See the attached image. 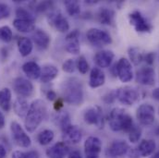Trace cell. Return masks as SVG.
Returning <instances> with one entry per match:
<instances>
[{
	"label": "cell",
	"mask_w": 159,
	"mask_h": 158,
	"mask_svg": "<svg viewBox=\"0 0 159 158\" xmlns=\"http://www.w3.org/2000/svg\"><path fill=\"white\" fill-rule=\"evenodd\" d=\"M62 99L69 105L80 106L84 99L83 84L78 78L71 77L65 79L61 86Z\"/></svg>",
	"instance_id": "6da1fadb"
},
{
	"label": "cell",
	"mask_w": 159,
	"mask_h": 158,
	"mask_svg": "<svg viewBox=\"0 0 159 158\" xmlns=\"http://www.w3.org/2000/svg\"><path fill=\"white\" fill-rule=\"evenodd\" d=\"M46 115V105L41 100L36 99L30 105L29 111L25 117V129L29 132H34L43 122Z\"/></svg>",
	"instance_id": "7a4b0ae2"
},
{
	"label": "cell",
	"mask_w": 159,
	"mask_h": 158,
	"mask_svg": "<svg viewBox=\"0 0 159 158\" xmlns=\"http://www.w3.org/2000/svg\"><path fill=\"white\" fill-rule=\"evenodd\" d=\"M108 124L113 131L129 132L134 126L132 117L123 108L116 107L111 110L108 116Z\"/></svg>",
	"instance_id": "3957f363"
},
{
	"label": "cell",
	"mask_w": 159,
	"mask_h": 158,
	"mask_svg": "<svg viewBox=\"0 0 159 158\" xmlns=\"http://www.w3.org/2000/svg\"><path fill=\"white\" fill-rule=\"evenodd\" d=\"M129 21L137 33L149 34L154 29L152 23L138 10L129 14Z\"/></svg>",
	"instance_id": "277c9868"
},
{
	"label": "cell",
	"mask_w": 159,
	"mask_h": 158,
	"mask_svg": "<svg viewBox=\"0 0 159 158\" xmlns=\"http://www.w3.org/2000/svg\"><path fill=\"white\" fill-rule=\"evenodd\" d=\"M115 92L117 100L125 106H133L140 99L139 90L131 86L120 87Z\"/></svg>",
	"instance_id": "5b68a950"
},
{
	"label": "cell",
	"mask_w": 159,
	"mask_h": 158,
	"mask_svg": "<svg viewBox=\"0 0 159 158\" xmlns=\"http://www.w3.org/2000/svg\"><path fill=\"white\" fill-rule=\"evenodd\" d=\"M86 37L91 44L96 47H103L112 43V37L107 32L97 28L89 29L86 33Z\"/></svg>",
	"instance_id": "8992f818"
},
{
	"label": "cell",
	"mask_w": 159,
	"mask_h": 158,
	"mask_svg": "<svg viewBox=\"0 0 159 158\" xmlns=\"http://www.w3.org/2000/svg\"><path fill=\"white\" fill-rule=\"evenodd\" d=\"M10 130L12 139L18 146L22 148H29L31 146L32 140L20 123L17 121H12L10 124Z\"/></svg>",
	"instance_id": "52a82bcc"
},
{
	"label": "cell",
	"mask_w": 159,
	"mask_h": 158,
	"mask_svg": "<svg viewBox=\"0 0 159 158\" xmlns=\"http://www.w3.org/2000/svg\"><path fill=\"white\" fill-rule=\"evenodd\" d=\"M114 66L116 70V77H118L121 82L127 83L133 79L132 65L129 59L126 57H121Z\"/></svg>",
	"instance_id": "ba28073f"
},
{
	"label": "cell",
	"mask_w": 159,
	"mask_h": 158,
	"mask_svg": "<svg viewBox=\"0 0 159 158\" xmlns=\"http://www.w3.org/2000/svg\"><path fill=\"white\" fill-rule=\"evenodd\" d=\"M83 119L85 123L88 125H93L99 129L104 128L105 119L103 109L99 106H91L88 109H86L83 114Z\"/></svg>",
	"instance_id": "9c48e42d"
},
{
	"label": "cell",
	"mask_w": 159,
	"mask_h": 158,
	"mask_svg": "<svg viewBox=\"0 0 159 158\" xmlns=\"http://www.w3.org/2000/svg\"><path fill=\"white\" fill-rule=\"evenodd\" d=\"M13 90L20 96L23 98H29L33 96L34 93V84L23 77H18L13 80Z\"/></svg>",
	"instance_id": "30bf717a"
},
{
	"label": "cell",
	"mask_w": 159,
	"mask_h": 158,
	"mask_svg": "<svg viewBox=\"0 0 159 158\" xmlns=\"http://www.w3.org/2000/svg\"><path fill=\"white\" fill-rule=\"evenodd\" d=\"M136 118L143 126H150L155 122V107L150 104H143L136 110Z\"/></svg>",
	"instance_id": "8fae6325"
},
{
	"label": "cell",
	"mask_w": 159,
	"mask_h": 158,
	"mask_svg": "<svg viewBox=\"0 0 159 158\" xmlns=\"http://www.w3.org/2000/svg\"><path fill=\"white\" fill-rule=\"evenodd\" d=\"M135 79L141 85L153 86L156 83V71L150 66L142 67L136 71Z\"/></svg>",
	"instance_id": "7c38bea8"
},
{
	"label": "cell",
	"mask_w": 159,
	"mask_h": 158,
	"mask_svg": "<svg viewBox=\"0 0 159 158\" xmlns=\"http://www.w3.org/2000/svg\"><path fill=\"white\" fill-rule=\"evenodd\" d=\"M102 151V142L99 138L91 136L84 142V153L87 158H98Z\"/></svg>",
	"instance_id": "4fadbf2b"
},
{
	"label": "cell",
	"mask_w": 159,
	"mask_h": 158,
	"mask_svg": "<svg viewBox=\"0 0 159 158\" xmlns=\"http://www.w3.org/2000/svg\"><path fill=\"white\" fill-rule=\"evenodd\" d=\"M129 150V146L127 142L123 140H117L110 143V145L107 149V156L110 158L122 157L123 156L128 154Z\"/></svg>",
	"instance_id": "5bb4252c"
},
{
	"label": "cell",
	"mask_w": 159,
	"mask_h": 158,
	"mask_svg": "<svg viewBox=\"0 0 159 158\" xmlns=\"http://www.w3.org/2000/svg\"><path fill=\"white\" fill-rule=\"evenodd\" d=\"M48 22L59 33H67L70 30L68 20L59 11L50 13L48 16Z\"/></svg>",
	"instance_id": "9a60e30c"
},
{
	"label": "cell",
	"mask_w": 159,
	"mask_h": 158,
	"mask_svg": "<svg viewBox=\"0 0 159 158\" xmlns=\"http://www.w3.org/2000/svg\"><path fill=\"white\" fill-rule=\"evenodd\" d=\"M80 33L79 30H73L69 33L66 36V51L72 55H78L80 51Z\"/></svg>",
	"instance_id": "2e32d148"
},
{
	"label": "cell",
	"mask_w": 159,
	"mask_h": 158,
	"mask_svg": "<svg viewBox=\"0 0 159 158\" xmlns=\"http://www.w3.org/2000/svg\"><path fill=\"white\" fill-rule=\"evenodd\" d=\"M63 132V141L64 142L70 143V144H77L79 143L82 138L81 130L78 126L76 125H70L65 129L62 130Z\"/></svg>",
	"instance_id": "e0dca14e"
},
{
	"label": "cell",
	"mask_w": 159,
	"mask_h": 158,
	"mask_svg": "<svg viewBox=\"0 0 159 158\" xmlns=\"http://www.w3.org/2000/svg\"><path fill=\"white\" fill-rule=\"evenodd\" d=\"M115 57V54L111 50H101L94 56V62L99 69L109 68Z\"/></svg>",
	"instance_id": "ac0fdd59"
},
{
	"label": "cell",
	"mask_w": 159,
	"mask_h": 158,
	"mask_svg": "<svg viewBox=\"0 0 159 158\" xmlns=\"http://www.w3.org/2000/svg\"><path fill=\"white\" fill-rule=\"evenodd\" d=\"M32 38H33L32 40L33 43H34L36 47L42 51L46 50L51 43L50 35L42 29H35L34 32L33 33Z\"/></svg>",
	"instance_id": "d6986e66"
},
{
	"label": "cell",
	"mask_w": 159,
	"mask_h": 158,
	"mask_svg": "<svg viewBox=\"0 0 159 158\" xmlns=\"http://www.w3.org/2000/svg\"><path fill=\"white\" fill-rule=\"evenodd\" d=\"M69 149L64 142H57L46 150V156L48 158H65L69 155Z\"/></svg>",
	"instance_id": "ffe728a7"
},
{
	"label": "cell",
	"mask_w": 159,
	"mask_h": 158,
	"mask_svg": "<svg viewBox=\"0 0 159 158\" xmlns=\"http://www.w3.org/2000/svg\"><path fill=\"white\" fill-rule=\"evenodd\" d=\"M106 82V75L104 71L98 67L93 68L90 72L89 77V86L93 89L99 88L103 86Z\"/></svg>",
	"instance_id": "44dd1931"
},
{
	"label": "cell",
	"mask_w": 159,
	"mask_h": 158,
	"mask_svg": "<svg viewBox=\"0 0 159 158\" xmlns=\"http://www.w3.org/2000/svg\"><path fill=\"white\" fill-rule=\"evenodd\" d=\"M116 13L108 7H101L97 12V20L103 25L114 26Z\"/></svg>",
	"instance_id": "7402d4cb"
},
{
	"label": "cell",
	"mask_w": 159,
	"mask_h": 158,
	"mask_svg": "<svg viewBox=\"0 0 159 158\" xmlns=\"http://www.w3.org/2000/svg\"><path fill=\"white\" fill-rule=\"evenodd\" d=\"M157 149V143L152 139L142 140L137 147V150L141 157H148L154 154Z\"/></svg>",
	"instance_id": "603a6c76"
},
{
	"label": "cell",
	"mask_w": 159,
	"mask_h": 158,
	"mask_svg": "<svg viewBox=\"0 0 159 158\" xmlns=\"http://www.w3.org/2000/svg\"><path fill=\"white\" fill-rule=\"evenodd\" d=\"M22 71L29 79H37L41 76L42 69L36 62L28 61L22 65Z\"/></svg>",
	"instance_id": "cb8c5ba5"
},
{
	"label": "cell",
	"mask_w": 159,
	"mask_h": 158,
	"mask_svg": "<svg viewBox=\"0 0 159 158\" xmlns=\"http://www.w3.org/2000/svg\"><path fill=\"white\" fill-rule=\"evenodd\" d=\"M58 75V70L56 66L47 64L42 68L40 79L43 83H48L55 79Z\"/></svg>",
	"instance_id": "d4e9b609"
},
{
	"label": "cell",
	"mask_w": 159,
	"mask_h": 158,
	"mask_svg": "<svg viewBox=\"0 0 159 158\" xmlns=\"http://www.w3.org/2000/svg\"><path fill=\"white\" fill-rule=\"evenodd\" d=\"M34 22L35 21L27 20H21V19H17L16 18L13 20V26L20 33L27 34V33L34 32V30H35Z\"/></svg>",
	"instance_id": "484cf974"
},
{
	"label": "cell",
	"mask_w": 159,
	"mask_h": 158,
	"mask_svg": "<svg viewBox=\"0 0 159 158\" xmlns=\"http://www.w3.org/2000/svg\"><path fill=\"white\" fill-rule=\"evenodd\" d=\"M30 106L26 100V98L23 97H18L13 104V109L15 114L20 118H25L28 111H29Z\"/></svg>",
	"instance_id": "4316f807"
},
{
	"label": "cell",
	"mask_w": 159,
	"mask_h": 158,
	"mask_svg": "<svg viewBox=\"0 0 159 158\" xmlns=\"http://www.w3.org/2000/svg\"><path fill=\"white\" fill-rule=\"evenodd\" d=\"M18 49L22 56H28L34 49V43L28 37H20L18 39Z\"/></svg>",
	"instance_id": "83f0119b"
},
{
	"label": "cell",
	"mask_w": 159,
	"mask_h": 158,
	"mask_svg": "<svg viewBox=\"0 0 159 158\" xmlns=\"http://www.w3.org/2000/svg\"><path fill=\"white\" fill-rule=\"evenodd\" d=\"M11 91L8 88L0 90V107L5 112H8L11 108Z\"/></svg>",
	"instance_id": "f1b7e54d"
},
{
	"label": "cell",
	"mask_w": 159,
	"mask_h": 158,
	"mask_svg": "<svg viewBox=\"0 0 159 158\" xmlns=\"http://www.w3.org/2000/svg\"><path fill=\"white\" fill-rule=\"evenodd\" d=\"M128 55L129 57V62L135 66H138L141 62L143 61L144 54L142 52V50L139 47H136V46L129 47L128 49Z\"/></svg>",
	"instance_id": "f546056e"
},
{
	"label": "cell",
	"mask_w": 159,
	"mask_h": 158,
	"mask_svg": "<svg viewBox=\"0 0 159 158\" xmlns=\"http://www.w3.org/2000/svg\"><path fill=\"white\" fill-rule=\"evenodd\" d=\"M55 138V133L52 129H43L37 135V142L40 145L45 146L53 142Z\"/></svg>",
	"instance_id": "4dcf8cb0"
},
{
	"label": "cell",
	"mask_w": 159,
	"mask_h": 158,
	"mask_svg": "<svg viewBox=\"0 0 159 158\" xmlns=\"http://www.w3.org/2000/svg\"><path fill=\"white\" fill-rule=\"evenodd\" d=\"M66 10L68 12V14L71 17H76L79 16L80 13V6L78 1H74V0H67L64 2Z\"/></svg>",
	"instance_id": "1f68e13d"
},
{
	"label": "cell",
	"mask_w": 159,
	"mask_h": 158,
	"mask_svg": "<svg viewBox=\"0 0 159 158\" xmlns=\"http://www.w3.org/2000/svg\"><path fill=\"white\" fill-rule=\"evenodd\" d=\"M128 136H129V140L131 143L138 142L142 137V129L139 126L134 124V126L128 132Z\"/></svg>",
	"instance_id": "d6a6232c"
},
{
	"label": "cell",
	"mask_w": 159,
	"mask_h": 158,
	"mask_svg": "<svg viewBox=\"0 0 159 158\" xmlns=\"http://www.w3.org/2000/svg\"><path fill=\"white\" fill-rule=\"evenodd\" d=\"M16 16L17 19H21V20H32L35 21V17L34 16L33 13H31L28 9L24 7H19L16 10Z\"/></svg>",
	"instance_id": "836d02e7"
},
{
	"label": "cell",
	"mask_w": 159,
	"mask_h": 158,
	"mask_svg": "<svg viewBox=\"0 0 159 158\" xmlns=\"http://www.w3.org/2000/svg\"><path fill=\"white\" fill-rule=\"evenodd\" d=\"M13 39V33L8 26L0 27V41L4 43H10Z\"/></svg>",
	"instance_id": "e575fe53"
},
{
	"label": "cell",
	"mask_w": 159,
	"mask_h": 158,
	"mask_svg": "<svg viewBox=\"0 0 159 158\" xmlns=\"http://www.w3.org/2000/svg\"><path fill=\"white\" fill-rule=\"evenodd\" d=\"M77 69L80 71V73L82 75L86 74L89 71V69H90L89 63L84 56H80L77 59Z\"/></svg>",
	"instance_id": "d590c367"
},
{
	"label": "cell",
	"mask_w": 159,
	"mask_h": 158,
	"mask_svg": "<svg viewBox=\"0 0 159 158\" xmlns=\"http://www.w3.org/2000/svg\"><path fill=\"white\" fill-rule=\"evenodd\" d=\"M77 68V61L75 59L70 58L68 60H66L63 65H62V70L63 71L67 72V73H72L75 71Z\"/></svg>",
	"instance_id": "8d00e7d4"
},
{
	"label": "cell",
	"mask_w": 159,
	"mask_h": 158,
	"mask_svg": "<svg viewBox=\"0 0 159 158\" xmlns=\"http://www.w3.org/2000/svg\"><path fill=\"white\" fill-rule=\"evenodd\" d=\"M53 6H54V3L52 1H43V2L38 3L34 7V9L37 12H44L46 10L51 9L53 7Z\"/></svg>",
	"instance_id": "74e56055"
},
{
	"label": "cell",
	"mask_w": 159,
	"mask_h": 158,
	"mask_svg": "<svg viewBox=\"0 0 159 158\" xmlns=\"http://www.w3.org/2000/svg\"><path fill=\"white\" fill-rule=\"evenodd\" d=\"M102 100L105 104L107 105H111L113 104L116 100H117V97H116V92L115 91H110V92H107L103 97H102Z\"/></svg>",
	"instance_id": "f35d334b"
},
{
	"label": "cell",
	"mask_w": 159,
	"mask_h": 158,
	"mask_svg": "<svg viewBox=\"0 0 159 158\" xmlns=\"http://www.w3.org/2000/svg\"><path fill=\"white\" fill-rule=\"evenodd\" d=\"M9 15H10V7L5 3H0V20L8 18Z\"/></svg>",
	"instance_id": "ab89813d"
},
{
	"label": "cell",
	"mask_w": 159,
	"mask_h": 158,
	"mask_svg": "<svg viewBox=\"0 0 159 158\" xmlns=\"http://www.w3.org/2000/svg\"><path fill=\"white\" fill-rule=\"evenodd\" d=\"M155 59H156V53H154V52L146 53L143 56V61L150 67L155 63Z\"/></svg>",
	"instance_id": "60d3db41"
},
{
	"label": "cell",
	"mask_w": 159,
	"mask_h": 158,
	"mask_svg": "<svg viewBox=\"0 0 159 158\" xmlns=\"http://www.w3.org/2000/svg\"><path fill=\"white\" fill-rule=\"evenodd\" d=\"M63 106H64V100L62 98H59V99L57 98V100H56V102L54 104L55 110L57 111V112H59L63 108Z\"/></svg>",
	"instance_id": "b9f144b4"
},
{
	"label": "cell",
	"mask_w": 159,
	"mask_h": 158,
	"mask_svg": "<svg viewBox=\"0 0 159 158\" xmlns=\"http://www.w3.org/2000/svg\"><path fill=\"white\" fill-rule=\"evenodd\" d=\"M129 158H140V154L137 150V148H129V150L128 151V154Z\"/></svg>",
	"instance_id": "7bdbcfd3"
},
{
	"label": "cell",
	"mask_w": 159,
	"mask_h": 158,
	"mask_svg": "<svg viewBox=\"0 0 159 158\" xmlns=\"http://www.w3.org/2000/svg\"><path fill=\"white\" fill-rule=\"evenodd\" d=\"M45 95H46V98H47L49 101H55V100L57 99V95L56 92L53 91V90H48V91L46 92Z\"/></svg>",
	"instance_id": "ee69618b"
},
{
	"label": "cell",
	"mask_w": 159,
	"mask_h": 158,
	"mask_svg": "<svg viewBox=\"0 0 159 158\" xmlns=\"http://www.w3.org/2000/svg\"><path fill=\"white\" fill-rule=\"evenodd\" d=\"M25 158H39V154L37 151L25 152Z\"/></svg>",
	"instance_id": "f6af8a7d"
},
{
	"label": "cell",
	"mask_w": 159,
	"mask_h": 158,
	"mask_svg": "<svg viewBox=\"0 0 159 158\" xmlns=\"http://www.w3.org/2000/svg\"><path fill=\"white\" fill-rule=\"evenodd\" d=\"M68 158H82L80 152L78 150H74L70 153H69L68 155Z\"/></svg>",
	"instance_id": "bcb514c9"
},
{
	"label": "cell",
	"mask_w": 159,
	"mask_h": 158,
	"mask_svg": "<svg viewBox=\"0 0 159 158\" xmlns=\"http://www.w3.org/2000/svg\"><path fill=\"white\" fill-rule=\"evenodd\" d=\"M11 158H25V152L15 151V152H13Z\"/></svg>",
	"instance_id": "7dc6e473"
},
{
	"label": "cell",
	"mask_w": 159,
	"mask_h": 158,
	"mask_svg": "<svg viewBox=\"0 0 159 158\" xmlns=\"http://www.w3.org/2000/svg\"><path fill=\"white\" fill-rule=\"evenodd\" d=\"M7 156V151H6V148L0 144V158H5Z\"/></svg>",
	"instance_id": "c3c4849f"
},
{
	"label": "cell",
	"mask_w": 159,
	"mask_h": 158,
	"mask_svg": "<svg viewBox=\"0 0 159 158\" xmlns=\"http://www.w3.org/2000/svg\"><path fill=\"white\" fill-rule=\"evenodd\" d=\"M5 124H6V119H5L4 115L2 114V112L0 111V129L5 127Z\"/></svg>",
	"instance_id": "681fc988"
},
{
	"label": "cell",
	"mask_w": 159,
	"mask_h": 158,
	"mask_svg": "<svg viewBox=\"0 0 159 158\" xmlns=\"http://www.w3.org/2000/svg\"><path fill=\"white\" fill-rule=\"evenodd\" d=\"M152 95H153L154 99H156V100L159 101V87L158 88H156V89L153 91V93H152Z\"/></svg>",
	"instance_id": "f907efd6"
},
{
	"label": "cell",
	"mask_w": 159,
	"mask_h": 158,
	"mask_svg": "<svg viewBox=\"0 0 159 158\" xmlns=\"http://www.w3.org/2000/svg\"><path fill=\"white\" fill-rule=\"evenodd\" d=\"M150 158H159V151L158 152H157L155 155H153V156H152Z\"/></svg>",
	"instance_id": "816d5d0a"
},
{
	"label": "cell",
	"mask_w": 159,
	"mask_h": 158,
	"mask_svg": "<svg viewBox=\"0 0 159 158\" xmlns=\"http://www.w3.org/2000/svg\"><path fill=\"white\" fill-rule=\"evenodd\" d=\"M155 133H156V135H157L159 136V125L156 128V129H155Z\"/></svg>",
	"instance_id": "f5cc1de1"
},
{
	"label": "cell",
	"mask_w": 159,
	"mask_h": 158,
	"mask_svg": "<svg viewBox=\"0 0 159 158\" xmlns=\"http://www.w3.org/2000/svg\"><path fill=\"white\" fill-rule=\"evenodd\" d=\"M158 113H159V108H158Z\"/></svg>",
	"instance_id": "db71d44e"
},
{
	"label": "cell",
	"mask_w": 159,
	"mask_h": 158,
	"mask_svg": "<svg viewBox=\"0 0 159 158\" xmlns=\"http://www.w3.org/2000/svg\"><path fill=\"white\" fill-rule=\"evenodd\" d=\"M86 158H87V157H86Z\"/></svg>",
	"instance_id": "11a10c76"
}]
</instances>
